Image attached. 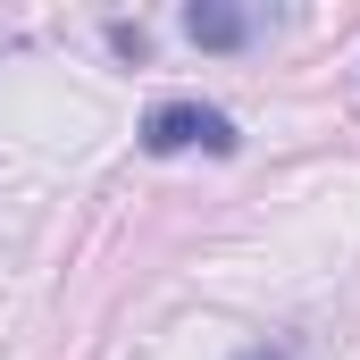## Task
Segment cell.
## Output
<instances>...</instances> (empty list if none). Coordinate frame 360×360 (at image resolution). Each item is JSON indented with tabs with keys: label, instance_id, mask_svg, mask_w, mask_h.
Segmentation results:
<instances>
[{
	"label": "cell",
	"instance_id": "6da1fadb",
	"mask_svg": "<svg viewBox=\"0 0 360 360\" xmlns=\"http://www.w3.org/2000/svg\"><path fill=\"white\" fill-rule=\"evenodd\" d=\"M235 117L226 109H210V101H160L151 117H143V151L151 160H176V151H210V160H235Z\"/></svg>",
	"mask_w": 360,
	"mask_h": 360
},
{
	"label": "cell",
	"instance_id": "7a4b0ae2",
	"mask_svg": "<svg viewBox=\"0 0 360 360\" xmlns=\"http://www.w3.org/2000/svg\"><path fill=\"white\" fill-rule=\"evenodd\" d=\"M176 25H184V42H193V51H252V34H260V17H252V8H235V0H193Z\"/></svg>",
	"mask_w": 360,
	"mask_h": 360
},
{
	"label": "cell",
	"instance_id": "3957f363",
	"mask_svg": "<svg viewBox=\"0 0 360 360\" xmlns=\"http://www.w3.org/2000/svg\"><path fill=\"white\" fill-rule=\"evenodd\" d=\"M109 51H117V59H134V68H143V59H151V34H143V25H126V17H117V25H109Z\"/></svg>",
	"mask_w": 360,
	"mask_h": 360
},
{
	"label": "cell",
	"instance_id": "277c9868",
	"mask_svg": "<svg viewBox=\"0 0 360 360\" xmlns=\"http://www.w3.org/2000/svg\"><path fill=\"white\" fill-rule=\"evenodd\" d=\"M235 360H293V344H243Z\"/></svg>",
	"mask_w": 360,
	"mask_h": 360
}]
</instances>
